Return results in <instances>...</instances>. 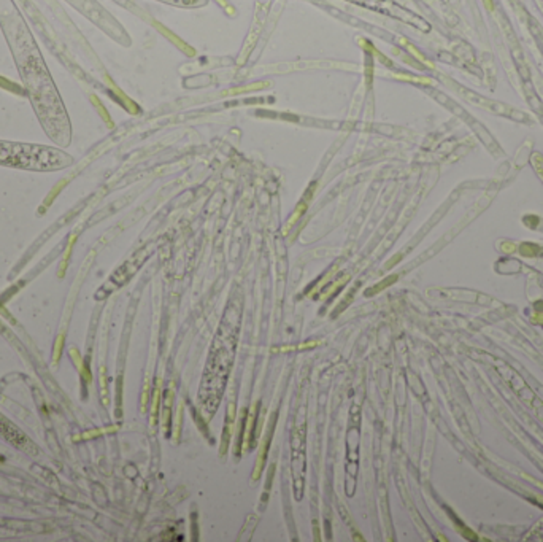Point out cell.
I'll list each match as a JSON object with an SVG mask.
<instances>
[{
  "mask_svg": "<svg viewBox=\"0 0 543 542\" xmlns=\"http://www.w3.org/2000/svg\"><path fill=\"white\" fill-rule=\"evenodd\" d=\"M469 122H470V126H472V129H474L475 132H477V135L481 138V142L489 148V150H491L493 153L494 151H499V148H497V145H496V140L491 137V134H489L486 129H484V126H481L480 124V122H477V121H474V119H469Z\"/></svg>",
  "mask_w": 543,
  "mask_h": 542,
  "instance_id": "3957f363",
  "label": "cell"
},
{
  "mask_svg": "<svg viewBox=\"0 0 543 542\" xmlns=\"http://www.w3.org/2000/svg\"><path fill=\"white\" fill-rule=\"evenodd\" d=\"M459 89L462 91L461 94H462L467 100H470L472 103L478 105V107H483V109H486V110H489V112H493V113H496V115L509 116V118H512V119L522 121V122H529V116H528L526 113H522V112L516 110V109H512V107H509V105H505V103H502V102H496V100H491V99H488V97L478 96V94H475V93L464 89V87H459Z\"/></svg>",
  "mask_w": 543,
  "mask_h": 542,
  "instance_id": "7a4b0ae2",
  "label": "cell"
},
{
  "mask_svg": "<svg viewBox=\"0 0 543 542\" xmlns=\"http://www.w3.org/2000/svg\"><path fill=\"white\" fill-rule=\"evenodd\" d=\"M234 326H231L229 331H221L219 329V339H221V348H219V356H216L212 352V359L207 364V375L203 378L202 391H200V399L203 402V409H212L215 410L218 406L219 394L224 390L226 377L229 374V367L232 364V356H234V348H235V339H234Z\"/></svg>",
  "mask_w": 543,
  "mask_h": 542,
  "instance_id": "6da1fadb",
  "label": "cell"
}]
</instances>
